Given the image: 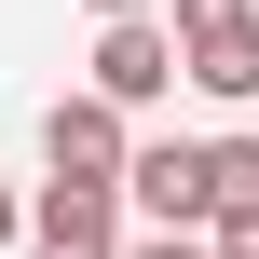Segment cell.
<instances>
[{"label": "cell", "mask_w": 259, "mask_h": 259, "mask_svg": "<svg viewBox=\"0 0 259 259\" xmlns=\"http://www.w3.org/2000/svg\"><path fill=\"white\" fill-rule=\"evenodd\" d=\"M123 259H219V246H205V232H178V219H150V232H137Z\"/></svg>", "instance_id": "obj_7"}, {"label": "cell", "mask_w": 259, "mask_h": 259, "mask_svg": "<svg viewBox=\"0 0 259 259\" xmlns=\"http://www.w3.org/2000/svg\"><path fill=\"white\" fill-rule=\"evenodd\" d=\"M0 246H27V205H14V178H0Z\"/></svg>", "instance_id": "obj_9"}, {"label": "cell", "mask_w": 259, "mask_h": 259, "mask_svg": "<svg viewBox=\"0 0 259 259\" xmlns=\"http://www.w3.org/2000/svg\"><path fill=\"white\" fill-rule=\"evenodd\" d=\"M219 191H259V137H219Z\"/></svg>", "instance_id": "obj_8"}, {"label": "cell", "mask_w": 259, "mask_h": 259, "mask_svg": "<svg viewBox=\"0 0 259 259\" xmlns=\"http://www.w3.org/2000/svg\"><path fill=\"white\" fill-rule=\"evenodd\" d=\"M164 82H191V68H178V27H164V14H109V27H96V96L150 109Z\"/></svg>", "instance_id": "obj_3"}, {"label": "cell", "mask_w": 259, "mask_h": 259, "mask_svg": "<svg viewBox=\"0 0 259 259\" xmlns=\"http://www.w3.org/2000/svg\"><path fill=\"white\" fill-rule=\"evenodd\" d=\"M27 259H123V178H41Z\"/></svg>", "instance_id": "obj_2"}, {"label": "cell", "mask_w": 259, "mask_h": 259, "mask_svg": "<svg viewBox=\"0 0 259 259\" xmlns=\"http://www.w3.org/2000/svg\"><path fill=\"white\" fill-rule=\"evenodd\" d=\"M96 14H164V0H96Z\"/></svg>", "instance_id": "obj_10"}, {"label": "cell", "mask_w": 259, "mask_h": 259, "mask_svg": "<svg viewBox=\"0 0 259 259\" xmlns=\"http://www.w3.org/2000/svg\"><path fill=\"white\" fill-rule=\"evenodd\" d=\"M164 27L205 96H259V0H164Z\"/></svg>", "instance_id": "obj_1"}, {"label": "cell", "mask_w": 259, "mask_h": 259, "mask_svg": "<svg viewBox=\"0 0 259 259\" xmlns=\"http://www.w3.org/2000/svg\"><path fill=\"white\" fill-rule=\"evenodd\" d=\"M123 191H137L150 219L205 232V205H219V137H164V150H137V164H123Z\"/></svg>", "instance_id": "obj_5"}, {"label": "cell", "mask_w": 259, "mask_h": 259, "mask_svg": "<svg viewBox=\"0 0 259 259\" xmlns=\"http://www.w3.org/2000/svg\"><path fill=\"white\" fill-rule=\"evenodd\" d=\"M41 164H55V178H123V164H137L123 96H55V109H41Z\"/></svg>", "instance_id": "obj_4"}, {"label": "cell", "mask_w": 259, "mask_h": 259, "mask_svg": "<svg viewBox=\"0 0 259 259\" xmlns=\"http://www.w3.org/2000/svg\"><path fill=\"white\" fill-rule=\"evenodd\" d=\"M205 246L219 259H259V191H219V205H205Z\"/></svg>", "instance_id": "obj_6"}]
</instances>
